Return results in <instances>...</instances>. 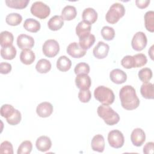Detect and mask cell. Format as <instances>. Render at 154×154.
Listing matches in <instances>:
<instances>
[{
    "label": "cell",
    "mask_w": 154,
    "mask_h": 154,
    "mask_svg": "<svg viewBox=\"0 0 154 154\" xmlns=\"http://www.w3.org/2000/svg\"><path fill=\"white\" fill-rule=\"evenodd\" d=\"M119 97L122 107L126 110H133L140 105V100L135 88L131 85H125L120 90Z\"/></svg>",
    "instance_id": "cell-1"
},
{
    "label": "cell",
    "mask_w": 154,
    "mask_h": 154,
    "mask_svg": "<svg viewBox=\"0 0 154 154\" xmlns=\"http://www.w3.org/2000/svg\"><path fill=\"white\" fill-rule=\"evenodd\" d=\"M97 112L99 117L102 118L108 125H114L120 120L119 115L108 105H102L99 106Z\"/></svg>",
    "instance_id": "cell-2"
},
{
    "label": "cell",
    "mask_w": 154,
    "mask_h": 154,
    "mask_svg": "<svg viewBox=\"0 0 154 154\" xmlns=\"http://www.w3.org/2000/svg\"><path fill=\"white\" fill-rule=\"evenodd\" d=\"M94 96L97 100L105 105H111L115 99L112 90L103 85L98 86L95 88Z\"/></svg>",
    "instance_id": "cell-3"
},
{
    "label": "cell",
    "mask_w": 154,
    "mask_h": 154,
    "mask_svg": "<svg viewBox=\"0 0 154 154\" xmlns=\"http://www.w3.org/2000/svg\"><path fill=\"white\" fill-rule=\"evenodd\" d=\"M125 14V8L124 6L120 3L116 2L110 7L105 15V19L108 23L115 24L120 18L124 16Z\"/></svg>",
    "instance_id": "cell-4"
},
{
    "label": "cell",
    "mask_w": 154,
    "mask_h": 154,
    "mask_svg": "<svg viewBox=\"0 0 154 154\" xmlns=\"http://www.w3.org/2000/svg\"><path fill=\"white\" fill-rule=\"evenodd\" d=\"M30 10L33 16L40 19L46 18L49 16L51 13L50 7L42 1L34 2L31 7Z\"/></svg>",
    "instance_id": "cell-5"
},
{
    "label": "cell",
    "mask_w": 154,
    "mask_h": 154,
    "mask_svg": "<svg viewBox=\"0 0 154 154\" xmlns=\"http://www.w3.org/2000/svg\"><path fill=\"white\" fill-rule=\"evenodd\" d=\"M108 141L109 146L115 149L122 147L125 143V138L122 132L114 129L111 131L108 135Z\"/></svg>",
    "instance_id": "cell-6"
},
{
    "label": "cell",
    "mask_w": 154,
    "mask_h": 154,
    "mask_svg": "<svg viewBox=\"0 0 154 154\" xmlns=\"http://www.w3.org/2000/svg\"><path fill=\"white\" fill-rule=\"evenodd\" d=\"M44 55L49 58L55 57L60 51V46L58 42L54 39H49L45 42L42 47Z\"/></svg>",
    "instance_id": "cell-7"
},
{
    "label": "cell",
    "mask_w": 154,
    "mask_h": 154,
    "mask_svg": "<svg viewBox=\"0 0 154 154\" xmlns=\"http://www.w3.org/2000/svg\"><path fill=\"white\" fill-rule=\"evenodd\" d=\"M147 43V38L146 34L141 31L136 32L131 42V45L132 48L136 51H141L143 50Z\"/></svg>",
    "instance_id": "cell-8"
},
{
    "label": "cell",
    "mask_w": 154,
    "mask_h": 154,
    "mask_svg": "<svg viewBox=\"0 0 154 154\" xmlns=\"http://www.w3.org/2000/svg\"><path fill=\"white\" fill-rule=\"evenodd\" d=\"M17 45L20 49H31L34 46V39L30 35L22 34L17 38Z\"/></svg>",
    "instance_id": "cell-9"
},
{
    "label": "cell",
    "mask_w": 154,
    "mask_h": 154,
    "mask_svg": "<svg viewBox=\"0 0 154 154\" xmlns=\"http://www.w3.org/2000/svg\"><path fill=\"white\" fill-rule=\"evenodd\" d=\"M66 51L69 55L75 58H80L86 54V50L83 49L77 42L70 43L67 48Z\"/></svg>",
    "instance_id": "cell-10"
},
{
    "label": "cell",
    "mask_w": 154,
    "mask_h": 154,
    "mask_svg": "<svg viewBox=\"0 0 154 154\" xmlns=\"http://www.w3.org/2000/svg\"><path fill=\"white\" fill-rule=\"evenodd\" d=\"M109 46L103 42H99L96 46L93 48V54L94 57L97 59H103L108 54Z\"/></svg>",
    "instance_id": "cell-11"
},
{
    "label": "cell",
    "mask_w": 154,
    "mask_h": 154,
    "mask_svg": "<svg viewBox=\"0 0 154 154\" xmlns=\"http://www.w3.org/2000/svg\"><path fill=\"white\" fill-rule=\"evenodd\" d=\"M131 140L134 146L137 147L142 146L146 140L144 131L141 128L134 129L131 133Z\"/></svg>",
    "instance_id": "cell-12"
},
{
    "label": "cell",
    "mask_w": 154,
    "mask_h": 154,
    "mask_svg": "<svg viewBox=\"0 0 154 154\" xmlns=\"http://www.w3.org/2000/svg\"><path fill=\"white\" fill-rule=\"evenodd\" d=\"M53 106L48 102H43L38 104L36 108L37 115L42 118L49 117L53 112Z\"/></svg>",
    "instance_id": "cell-13"
},
{
    "label": "cell",
    "mask_w": 154,
    "mask_h": 154,
    "mask_svg": "<svg viewBox=\"0 0 154 154\" xmlns=\"http://www.w3.org/2000/svg\"><path fill=\"white\" fill-rule=\"evenodd\" d=\"M75 84L80 90H88L91 84V78L87 74L77 75L75 78Z\"/></svg>",
    "instance_id": "cell-14"
},
{
    "label": "cell",
    "mask_w": 154,
    "mask_h": 154,
    "mask_svg": "<svg viewBox=\"0 0 154 154\" xmlns=\"http://www.w3.org/2000/svg\"><path fill=\"white\" fill-rule=\"evenodd\" d=\"M109 78L112 82L117 84H121L126 81L127 75L122 70L116 69L111 71L109 73Z\"/></svg>",
    "instance_id": "cell-15"
},
{
    "label": "cell",
    "mask_w": 154,
    "mask_h": 154,
    "mask_svg": "<svg viewBox=\"0 0 154 154\" xmlns=\"http://www.w3.org/2000/svg\"><path fill=\"white\" fill-rule=\"evenodd\" d=\"M35 146L38 150L45 152L51 149L52 146V141L50 138L47 136H40L37 139Z\"/></svg>",
    "instance_id": "cell-16"
},
{
    "label": "cell",
    "mask_w": 154,
    "mask_h": 154,
    "mask_svg": "<svg viewBox=\"0 0 154 154\" xmlns=\"http://www.w3.org/2000/svg\"><path fill=\"white\" fill-rule=\"evenodd\" d=\"M91 29V24L82 20L79 22L76 26V34L79 38L87 36L90 34Z\"/></svg>",
    "instance_id": "cell-17"
},
{
    "label": "cell",
    "mask_w": 154,
    "mask_h": 154,
    "mask_svg": "<svg viewBox=\"0 0 154 154\" xmlns=\"http://www.w3.org/2000/svg\"><path fill=\"white\" fill-rule=\"evenodd\" d=\"M105 140L103 137L100 134H97L93 137L91 146L94 151L98 152H103L105 149Z\"/></svg>",
    "instance_id": "cell-18"
},
{
    "label": "cell",
    "mask_w": 154,
    "mask_h": 154,
    "mask_svg": "<svg viewBox=\"0 0 154 154\" xmlns=\"http://www.w3.org/2000/svg\"><path fill=\"white\" fill-rule=\"evenodd\" d=\"M82 17L83 20L89 23L90 24H93L97 19V13L94 8L88 7L84 10Z\"/></svg>",
    "instance_id": "cell-19"
},
{
    "label": "cell",
    "mask_w": 154,
    "mask_h": 154,
    "mask_svg": "<svg viewBox=\"0 0 154 154\" xmlns=\"http://www.w3.org/2000/svg\"><path fill=\"white\" fill-rule=\"evenodd\" d=\"M35 59V55L34 52L29 49L22 50L20 54V61L26 65L31 64Z\"/></svg>",
    "instance_id": "cell-20"
},
{
    "label": "cell",
    "mask_w": 154,
    "mask_h": 154,
    "mask_svg": "<svg viewBox=\"0 0 154 154\" xmlns=\"http://www.w3.org/2000/svg\"><path fill=\"white\" fill-rule=\"evenodd\" d=\"M64 25V20L61 16L55 15L52 16L48 22V28L52 31H58Z\"/></svg>",
    "instance_id": "cell-21"
},
{
    "label": "cell",
    "mask_w": 154,
    "mask_h": 154,
    "mask_svg": "<svg viewBox=\"0 0 154 154\" xmlns=\"http://www.w3.org/2000/svg\"><path fill=\"white\" fill-rule=\"evenodd\" d=\"M140 93L144 98L153 99L154 98L153 84L150 82L143 83L140 87Z\"/></svg>",
    "instance_id": "cell-22"
},
{
    "label": "cell",
    "mask_w": 154,
    "mask_h": 154,
    "mask_svg": "<svg viewBox=\"0 0 154 154\" xmlns=\"http://www.w3.org/2000/svg\"><path fill=\"white\" fill-rule=\"evenodd\" d=\"M77 14L76 9L74 6L66 5L61 11V17L64 20H72L74 19Z\"/></svg>",
    "instance_id": "cell-23"
},
{
    "label": "cell",
    "mask_w": 154,
    "mask_h": 154,
    "mask_svg": "<svg viewBox=\"0 0 154 154\" xmlns=\"http://www.w3.org/2000/svg\"><path fill=\"white\" fill-rule=\"evenodd\" d=\"M24 28L31 32H38L41 27L40 23L37 20L32 18L26 19L23 23Z\"/></svg>",
    "instance_id": "cell-24"
},
{
    "label": "cell",
    "mask_w": 154,
    "mask_h": 154,
    "mask_svg": "<svg viewBox=\"0 0 154 154\" xmlns=\"http://www.w3.org/2000/svg\"><path fill=\"white\" fill-rule=\"evenodd\" d=\"M72 66L71 60L65 55L60 57L57 61V67L61 72L68 71Z\"/></svg>",
    "instance_id": "cell-25"
},
{
    "label": "cell",
    "mask_w": 154,
    "mask_h": 154,
    "mask_svg": "<svg viewBox=\"0 0 154 154\" xmlns=\"http://www.w3.org/2000/svg\"><path fill=\"white\" fill-rule=\"evenodd\" d=\"M14 37L11 32L4 31L0 34V45L1 48L7 47L13 45Z\"/></svg>",
    "instance_id": "cell-26"
},
{
    "label": "cell",
    "mask_w": 154,
    "mask_h": 154,
    "mask_svg": "<svg viewBox=\"0 0 154 154\" xmlns=\"http://www.w3.org/2000/svg\"><path fill=\"white\" fill-rule=\"evenodd\" d=\"M17 51L13 45L2 48L1 49V56L3 59L11 60L15 58Z\"/></svg>",
    "instance_id": "cell-27"
},
{
    "label": "cell",
    "mask_w": 154,
    "mask_h": 154,
    "mask_svg": "<svg viewBox=\"0 0 154 154\" xmlns=\"http://www.w3.org/2000/svg\"><path fill=\"white\" fill-rule=\"evenodd\" d=\"M95 40V36L92 34H90L87 36L79 38V45L83 49L87 50L93 45Z\"/></svg>",
    "instance_id": "cell-28"
},
{
    "label": "cell",
    "mask_w": 154,
    "mask_h": 154,
    "mask_svg": "<svg viewBox=\"0 0 154 154\" xmlns=\"http://www.w3.org/2000/svg\"><path fill=\"white\" fill-rule=\"evenodd\" d=\"M51 69V63L46 59L43 58L38 61L35 65L36 70L40 73H46Z\"/></svg>",
    "instance_id": "cell-29"
},
{
    "label": "cell",
    "mask_w": 154,
    "mask_h": 154,
    "mask_svg": "<svg viewBox=\"0 0 154 154\" xmlns=\"http://www.w3.org/2000/svg\"><path fill=\"white\" fill-rule=\"evenodd\" d=\"M144 24L146 29L150 32H154V12L153 11H147L144 16Z\"/></svg>",
    "instance_id": "cell-30"
},
{
    "label": "cell",
    "mask_w": 154,
    "mask_h": 154,
    "mask_svg": "<svg viewBox=\"0 0 154 154\" xmlns=\"http://www.w3.org/2000/svg\"><path fill=\"white\" fill-rule=\"evenodd\" d=\"M7 7L15 9H23L27 7L29 0H6L5 1Z\"/></svg>",
    "instance_id": "cell-31"
},
{
    "label": "cell",
    "mask_w": 154,
    "mask_h": 154,
    "mask_svg": "<svg viewBox=\"0 0 154 154\" xmlns=\"http://www.w3.org/2000/svg\"><path fill=\"white\" fill-rule=\"evenodd\" d=\"M22 21V17L20 14L13 13L8 14L5 17L6 23L11 26L19 25Z\"/></svg>",
    "instance_id": "cell-32"
},
{
    "label": "cell",
    "mask_w": 154,
    "mask_h": 154,
    "mask_svg": "<svg viewBox=\"0 0 154 154\" xmlns=\"http://www.w3.org/2000/svg\"><path fill=\"white\" fill-rule=\"evenodd\" d=\"M138 75L139 79L143 83H147L149 82L152 78V71L148 67H144L138 72Z\"/></svg>",
    "instance_id": "cell-33"
},
{
    "label": "cell",
    "mask_w": 154,
    "mask_h": 154,
    "mask_svg": "<svg viewBox=\"0 0 154 154\" xmlns=\"http://www.w3.org/2000/svg\"><path fill=\"white\" fill-rule=\"evenodd\" d=\"M101 35L103 39L110 41L113 40L115 37V31L112 27L105 26L101 29Z\"/></svg>",
    "instance_id": "cell-34"
},
{
    "label": "cell",
    "mask_w": 154,
    "mask_h": 154,
    "mask_svg": "<svg viewBox=\"0 0 154 154\" xmlns=\"http://www.w3.org/2000/svg\"><path fill=\"white\" fill-rule=\"evenodd\" d=\"M32 149V143L29 140L23 141L18 147L17 154H29Z\"/></svg>",
    "instance_id": "cell-35"
},
{
    "label": "cell",
    "mask_w": 154,
    "mask_h": 154,
    "mask_svg": "<svg viewBox=\"0 0 154 154\" xmlns=\"http://www.w3.org/2000/svg\"><path fill=\"white\" fill-rule=\"evenodd\" d=\"M134 59V68L144 66L147 62L146 56L143 54H137L132 56Z\"/></svg>",
    "instance_id": "cell-36"
},
{
    "label": "cell",
    "mask_w": 154,
    "mask_h": 154,
    "mask_svg": "<svg viewBox=\"0 0 154 154\" xmlns=\"http://www.w3.org/2000/svg\"><path fill=\"white\" fill-rule=\"evenodd\" d=\"M90 66L89 65L84 62L79 63L77 64L74 69L75 73L77 75L79 74H88L90 72Z\"/></svg>",
    "instance_id": "cell-37"
},
{
    "label": "cell",
    "mask_w": 154,
    "mask_h": 154,
    "mask_svg": "<svg viewBox=\"0 0 154 154\" xmlns=\"http://www.w3.org/2000/svg\"><path fill=\"white\" fill-rule=\"evenodd\" d=\"M15 109H14L12 105L9 104H4L1 107V116L5 119H7L13 114Z\"/></svg>",
    "instance_id": "cell-38"
},
{
    "label": "cell",
    "mask_w": 154,
    "mask_h": 154,
    "mask_svg": "<svg viewBox=\"0 0 154 154\" xmlns=\"http://www.w3.org/2000/svg\"><path fill=\"white\" fill-rule=\"evenodd\" d=\"M22 116L20 112L17 109H15L13 114L10 117L6 119V120L10 125H16L20 122Z\"/></svg>",
    "instance_id": "cell-39"
},
{
    "label": "cell",
    "mask_w": 154,
    "mask_h": 154,
    "mask_svg": "<svg viewBox=\"0 0 154 154\" xmlns=\"http://www.w3.org/2000/svg\"><path fill=\"white\" fill-rule=\"evenodd\" d=\"M91 97V91L88 90H80L78 93V98L82 103H87Z\"/></svg>",
    "instance_id": "cell-40"
},
{
    "label": "cell",
    "mask_w": 154,
    "mask_h": 154,
    "mask_svg": "<svg viewBox=\"0 0 154 154\" xmlns=\"http://www.w3.org/2000/svg\"><path fill=\"white\" fill-rule=\"evenodd\" d=\"M0 153H7L13 154V148L12 144L8 141H4L1 144L0 146Z\"/></svg>",
    "instance_id": "cell-41"
},
{
    "label": "cell",
    "mask_w": 154,
    "mask_h": 154,
    "mask_svg": "<svg viewBox=\"0 0 154 154\" xmlns=\"http://www.w3.org/2000/svg\"><path fill=\"white\" fill-rule=\"evenodd\" d=\"M121 64L124 68L127 69L134 68L133 57L131 55H126L121 60Z\"/></svg>",
    "instance_id": "cell-42"
},
{
    "label": "cell",
    "mask_w": 154,
    "mask_h": 154,
    "mask_svg": "<svg viewBox=\"0 0 154 154\" xmlns=\"http://www.w3.org/2000/svg\"><path fill=\"white\" fill-rule=\"evenodd\" d=\"M12 67L10 63L6 62H2L0 64V73L1 74H8L11 70Z\"/></svg>",
    "instance_id": "cell-43"
},
{
    "label": "cell",
    "mask_w": 154,
    "mask_h": 154,
    "mask_svg": "<svg viewBox=\"0 0 154 154\" xmlns=\"http://www.w3.org/2000/svg\"><path fill=\"white\" fill-rule=\"evenodd\" d=\"M154 149V143L148 142L143 147V152L145 154H152L153 153Z\"/></svg>",
    "instance_id": "cell-44"
},
{
    "label": "cell",
    "mask_w": 154,
    "mask_h": 154,
    "mask_svg": "<svg viewBox=\"0 0 154 154\" xmlns=\"http://www.w3.org/2000/svg\"><path fill=\"white\" fill-rule=\"evenodd\" d=\"M150 1L149 0H136L135 4L137 7L141 9L146 8L149 5Z\"/></svg>",
    "instance_id": "cell-45"
},
{
    "label": "cell",
    "mask_w": 154,
    "mask_h": 154,
    "mask_svg": "<svg viewBox=\"0 0 154 154\" xmlns=\"http://www.w3.org/2000/svg\"><path fill=\"white\" fill-rule=\"evenodd\" d=\"M153 48H154V45H152L149 50V55L152 60H153Z\"/></svg>",
    "instance_id": "cell-46"
}]
</instances>
